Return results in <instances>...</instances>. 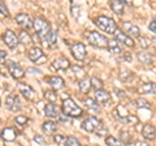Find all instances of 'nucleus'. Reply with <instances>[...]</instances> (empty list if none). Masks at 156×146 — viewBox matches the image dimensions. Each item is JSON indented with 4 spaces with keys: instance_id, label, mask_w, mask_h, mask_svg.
<instances>
[{
    "instance_id": "obj_3",
    "label": "nucleus",
    "mask_w": 156,
    "mask_h": 146,
    "mask_svg": "<svg viewBox=\"0 0 156 146\" xmlns=\"http://www.w3.org/2000/svg\"><path fill=\"white\" fill-rule=\"evenodd\" d=\"M86 38L89 41L90 45L95 46V47H99V48H108V39L107 37H104L103 34L98 33V31H87L86 34Z\"/></svg>"
},
{
    "instance_id": "obj_21",
    "label": "nucleus",
    "mask_w": 156,
    "mask_h": 146,
    "mask_svg": "<svg viewBox=\"0 0 156 146\" xmlns=\"http://www.w3.org/2000/svg\"><path fill=\"white\" fill-rule=\"evenodd\" d=\"M138 91L142 94H156V84L155 82H146V84L140 85Z\"/></svg>"
},
{
    "instance_id": "obj_36",
    "label": "nucleus",
    "mask_w": 156,
    "mask_h": 146,
    "mask_svg": "<svg viewBox=\"0 0 156 146\" xmlns=\"http://www.w3.org/2000/svg\"><path fill=\"white\" fill-rule=\"evenodd\" d=\"M44 97L47 100H50V103H53V102L57 100V95L55 94V91H52V90H47L44 93Z\"/></svg>"
},
{
    "instance_id": "obj_51",
    "label": "nucleus",
    "mask_w": 156,
    "mask_h": 146,
    "mask_svg": "<svg viewBox=\"0 0 156 146\" xmlns=\"http://www.w3.org/2000/svg\"><path fill=\"white\" fill-rule=\"evenodd\" d=\"M124 5H130V2H128V0H122Z\"/></svg>"
},
{
    "instance_id": "obj_11",
    "label": "nucleus",
    "mask_w": 156,
    "mask_h": 146,
    "mask_svg": "<svg viewBox=\"0 0 156 146\" xmlns=\"http://www.w3.org/2000/svg\"><path fill=\"white\" fill-rule=\"evenodd\" d=\"M5 106H7V108L11 111H18L21 108V102H20L17 95L11 94L5 98Z\"/></svg>"
},
{
    "instance_id": "obj_8",
    "label": "nucleus",
    "mask_w": 156,
    "mask_h": 146,
    "mask_svg": "<svg viewBox=\"0 0 156 146\" xmlns=\"http://www.w3.org/2000/svg\"><path fill=\"white\" fill-rule=\"evenodd\" d=\"M16 22L18 26L23 27V30H27L30 27H34V22L31 21V18L26 13H18L16 16Z\"/></svg>"
},
{
    "instance_id": "obj_39",
    "label": "nucleus",
    "mask_w": 156,
    "mask_h": 146,
    "mask_svg": "<svg viewBox=\"0 0 156 146\" xmlns=\"http://www.w3.org/2000/svg\"><path fill=\"white\" fill-rule=\"evenodd\" d=\"M139 45H140L142 48H148L150 45H151V41L148 39L147 37H140L139 38Z\"/></svg>"
},
{
    "instance_id": "obj_44",
    "label": "nucleus",
    "mask_w": 156,
    "mask_h": 146,
    "mask_svg": "<svg viewBox=\"0 0 156 146\" xmlns=\"http://www.w3.org/2000/svg\"><path fill=\"white\" fill-rule=\"evenodd\" d=\"M34 142H37L39 145H43V144H44V138H43L42 136L37 134V136H34Z\"/></svg>"
},
{
    "instance_id": "obj_31",
    "label": "nucleus",
    "mask_w": 156,
    "mask_h": 146,
    "mask_svg": "<svg viewBox=\"0 0 156 146\" xmlns=\"http://www.w3.org/2000/svg\"><path fill=\"white\" fill-rule=\"evenodd\" d=\"M72 71H73V73H74V76L77 77V78H86V73H85V71H83V68L82 67H80V65H73L72 67Z\"/></svg>"
},
{
    "instance_id": "obj_18",
    "label": "nucleus",
    "mask_w": 156,
    "mask_h": 146,
    "mask_svg": "<svg viewBox=\"0 0 156 146\" xmlns=\"http://www.w3.org/2000/svg\"><path fill=\"white\" fill-rule=\"evenodd\" d=\"M27 57L31 61L35 63V61L41 60V59H44V53H43V51L39 47H33L31 50L27 52Z\"/></svg>"
},
{
    "instance_id": "obj_42",
    "label": "nucleus",
    "mask_w": 156,
    "mask_h": 146,
    "mask_svg": "<svg viewBox=\"0 0 156 146\" xmlns=\"http://www.w3.org/2000/svg\"><path fill=\"white\" fill-rule=\"evenodd\" d=\"M121 73H126V75H121V76H120L121 80H124V81H126V80L129 78V77H131V75H133V73H131L130 71L125 69V68H122V69H121Z\"/></svg>"
},
{
    "instance_id": "obj_48",
    "label": "nucleus",
    "mask_w": 156,
    "mask_h": 146,
    "mask_svg": "<svg viewBox=\"0 0 156 146\" xmlns=\"http://www.w3.org/2000/svg\"><path fill=\"white\" fill-rule=\"evenodd\" d=\"M115 93L117 94V97H119V98H122V97L125 95V93L122 90H119V89H115Z\"/></svg>"
},
{
    "instance_id": "obj_33",
    "label": "nucleus",
    "mask_w": 156,
    "mask_h": 146,
    "mask_svg": "<svg viewBox=\"0 0 156 146\" xmlns=\"http://www.w3.org/2000/svg\"><path fill=\"white\" fill-rule=\"evenodd\" d=\"M105 144L107 146H122L120 140H117L113 136H107L105 137Z\"/></svg>"
},
{
    "instance_id": "obj_19",
    "label": "nucleus",
    "mask_w": 156,
    "mask_h": 146,
    "mask_svg": "<svg viewBox=\"0 0 156 146\" xmlns=\"http://www.w3.org/2000/svg\"><path fill=\"white\" fill-rule=\"evenodd\" d=\"M69 67H70V63L64 56H60L58 59H56L53 61V68L57 71H66Z\"/></svg>"
},
{
    "instance_id": "obj_4",
    "label": "nucleus",
    "mask_w": 156,
    "mask_h": 146,
    "mask_svg": "<svg viewBox=\"0 0 156 146\" xmlns=\"http://www.w3.org/2000/svg\"><path fill=\"white\" fill-rule=\"evenodd\" d=\"M34 29H35V31L39 37H41V39L43 41L44 38L48 35V34L51 33V26H50V22L46 21L44 18L42 17H37L35 20H34Z\"/></svg>"
},
{
    "instance_id": "obj_6",
    "label": "nucleus",
    "mask_w": 156,
    "mask_h": 146,
    "mask_svg": "<svg viewBox=\"0 0 156 146\" xmlns=\"http://www.w3.org/2000/svg\"><path fill=\"white\" fill-rule=\"evenodd\" d=\"M70 52H72V55L74 56V59L78 61H82L86 59V47L83 43H81V42L73 43L70 46Z\"/></svg>"
},
{
    "instance_id": "obj_35",
    "label": "nucleus",
    "mask_w": 156,
    "mask_h": 146,
    "mask_svg": "<svg viewBox=\"0 0 156 146\" xmlns=\"http://www.w3.org/2000/svg\"><path fill=\"white\" fill-rule=\"evenodd\" d=\"M91 86L92 87H94V89L98 91V90H100L101 89V86H103V82H101V80H99V78H98V77H91Z\"/></svg>"
},
{
    "instance_id": "obj_12",
    "label": "nucleus",
    "mask_w": 156,
    "mask_h": 146,
    "mask_svg": "<svg viewBox=\"0 0 156 146\" xmlns=\"http://www.w3.org/2000/svg\"><path fill=\"white\" fill-rule=\"evenodd\" d=\"M115 39H117L120 43H124L128 47H133L134 46V41L131 39V37H129L126 33H122L121 30H117L115 33Z\"/></svg>"
},
{
    "instance_id": "obj_28",
    "label": "nucleus",
    "mask_w": 156,
    "mask_h": 146,
    "mask_svg": "<svg viewBox=\"0 0 156 146\" xmlns=\"http://www.w3.org/2000/svg\"><path fill=\"white\" fill-rule=\"evenodd\" d=\"M117 120H120V121H122V123L125 124H130V125H134L138 123V118H136L135 115H126V116H116Z\"/></svg>"
},
{
    "instance_id": "obj_29",
    "label": "nucleus",
    "mask_w": 156,
    "mask_h": 146,
    "mask_svg": "<svg viewBox=\"0 0 156 146\" xmlns=\"http://www.w3.org/2000/svg\"><path fill=\"white\" fill-rule=\"evenodd\" d=\"M108 50L112 53H121V46H120V42L117 39H109L108 42Z\"/></svg>"
},
{
    "instance_id": "obj_46",
    "label": "nucleus",
    "mask_w": 156,
    "mask_h": 146,
    "mask_svg": "<svg viewBox=\"0 0 156 146\" xmlns=\"http://www.w3.org/2000/svg\"><path fill=\"white\" fill-rule=\"evenodd\" d=\"M5 59H7V52L4 51V50H2V51H0V63H2V64H4Z\"/></svg>"
},
{
    "instance_id": "obj_45",
    "label": "nucleus",
    "mask_w": 156,
    "mask_h": 146,
    "mask_svg": "<svg viewBox=\"0 0 156 146\" xmlns=\"http://www.w3.org/2000/svg\"><path fill=\"white\" fill-rule=\"evenodd\" d=\"M148 29L151 30V33H155V34H156V20L151 21V24L148 25Z\"/></svg>"
},
{
    "instance_id": "obj_41",
    "label": "nucleus",
    "mask_w": 156,
    "mask_h": 146,
    "mask_svg": "<svg viewBox=\"0 0 156 146\" xmlns=\"http://www.w3.org/2000/svg\"><path fill=\"white\" fill-rule=\"evenodd\" d=\"M96 136H98V137H103V136H105L107 134V128H105V126L103 125V124H101L100 126H99V128H98V130H96Z\"/></svg>"
},
{
    "instance_id": "obj_26",
    "label": "nucleus",
    "mask_w": 156,
    "mask_h": 146,
    "mask_svg": "<svg viewBox=\"0 0 156 146\" xmlns=\"http://www.w3.org/2000/svg\"><path fill=\"white\" fill-rule=\"evenodd\" d=\"M111 9L116 14L121 16V14L124 13V3H122V0H113V2H111Z\"/></svg>"
},
{
    "instance_id": "obj_1",
    "label": "nucleus",
    "mask_w": 156,
    "mask_h": 146,
    "mask_svg": "<svg viewBox=\"0 0 156 146\" xmlns=\"http://www.w3.org/2000/svg\"><path fill=\"white\" fill-rule=\"evenodd\" d=\"M62 112L70 118H80L82 115V108L72 98H65L62 100Z\"/></svg>"
},
{
    "instance_id": "obj_14",
    "label": "nucleus",
    "mask_w": 156,
    "mask_h": 146,
    "mask_svg": "<svg viewBox=\"0 0 156 146\" xmlns=\"http://www.w3.org/2000/svg\"><path fill=\"white\" fill-rule=\"evenodd\" d=\"M95 100L99 104H107L108 102H111V95L108 91H105L103 89L95 91Z\"/></svg>"
},
{
    "instance_id": "obj_38",
    "label": "nucleus",
    "mask_w": 156,
    "mask_h": 146,
    "mask_svg": "<svg viewBox=\"0 0 156 146\" xmlns=\"http://www.w3.org/2000/svg\"><path fill=\"white\" fill-rule=\"evenodd\" d=\"M66 146H81L80 141H78L76 137H73V136H69V137L66 138Z\"/></svg>"
},
{
    "instance_id": "obj_7",
    "label": "nucleus",
    "mask_w": 156,
    "mask_h": 146,
    "mask_svg": "<svg viewBox=\"0 0 156 146\" xmlns=\"http://www.w3.org/2000/svg\"><path fill=\"white\" fill-rule=\"evenodd\" d=\"M3 41H4V43H5L9 48H11V50L17 48L18 43H20L18 37L12 30H5V33H4V35H3Z\"/></svg>"
},
{
    "instance_id": "obj_24",
    "label": "nucleus",
    "mask_w": 156,
    "mask_h": 146,
    "mask_svg": "<svg viewBox=\"0 0 156 146\" xmlns=\"http://www.w3.org/2000/svg\"><path fill=\"white\" fill-rule=\"evenodd\" d=\"M136 59H138L142 64L144 65H150L152 64V57H151V55L148 52H144V51H139L138 53H136Z\"/></svg>"
},
{
    "instance_id": "obj_30",
    "label": "nucleus",
    "mask_w": 156,
    "mask_h": 146,
    "mask_svg": "<svg viewBox=\"0 0 156 146\" xmlns=\"http://www.w3.org/2000/svg\"><path fill=\"white\" fill-rule=\"evenodd\" d=\"M78 87H80V90H81V93H89L90 89H91V80L90 78H83V80H81L80 81V84H78Z\"/></svg>"
},
{
    "instance_id": "obj_22",
    "label": "nucleus",
    "mask_w": 156,
    "mask_h": 146,
    "mask_svg": "<svg viewBox=\"0 0 156 146\" xmlns=\"http://www.w3.org/2000/svg\"><path fill=\"white\" fill-rule=\"evenodd\" d=\"M42 129H43V132H44L46 134H53L56 132V129H57V124L55 123V121H52V120H48V121H44V123H43Z\"/></svg>"
},
{
    "instance_id": "obj_10",
    "label": "nucleus",
    "mask_w": 156,
    "mask_h": 146,
    "mask_svg": "<svg viewBox=\"0 0 156 146\" xmlns=\"http://www.w3.org/2000/svg\"><path fill=\"white\" fill-rule=\"evenodd\" d=\"M122 27H124V30L126 31V34H128L129 37L131 38H140V30H139V27L134 25V24H131L129 21H125L122 24Z\"/></svg>"
},
{
    "instance_id": "obj_9",
    "label": "nucleus",
    "mask_w": 156,
    "mask_h": 146,
    "mask_svg": "<svg viewBox=\"0 0 156 146\" xmlns=\"http://www.w3.org/2000/svg\"><path fill=\"white\" fill-rule=\"evenodd\" d=\"M8 71L12 75L13 78H16V80H21L22 77L25 76V71L20 67V64H17V63H14V61L8 63Z\"/></svg>"
},
{
    "instance_id": "obj_25",
    "label": "nucleus",
    "mask_w": 156,
    "mask_h": 146,
    "mask_svg": "<svg viewBox=\"0 0 156 146\" xmlns=\"http://www.w3.org/2000/svg\"><path fill=\"white\" fill-rule=\"evenodd\" d=\"M85 104H86V107L90 111H94V112H99V111H100L99 103H98L95 99L90 98V97H86V98H85Z\"/></svg>"
},
{
    "instance_id": "obj_23",
    "label": "nucleus",
    "mask_w": 156,
    "mask_h": 146,
    "mask_svg": "<svg viewBox=\"0 0 156 146\" xmlns=\"http://www.w3.org/2000/svg\"><path fill=\"white\" fill-rule=\"evenodd\" d=\"M18 39H20V43H22L23 46H29V45H31L33 43V37L27 33V30H21L20 31Z\"/></svg>"
},
{
    "instance_id": "obj_2",
    "label": "nucleus",
    "mask_w": 156,
    "mask_h": 146,
    "mask_svg": "<svg viewBox=\"0 0 156 146\" xmlns=\"http://www.w3.org/2000/svg\"><path fill=\"white\" fill-rule=\"evenodd\" d=\"M95 24H96V26L99 27L100 30H103V31L108 33V34H115L117 30H119L116 22L112 20V18L107 17V16H99L95 20Z\"/></svg>"
},
{
    "instance_id": "obj_16",
    "label": "nucleus",
    "mask_w": 156,
    "mask_h": 146,
    "mask_svg": "<svg viewBox=\"0 0 156 146\" xmlns=\"http://www.w3.org/2000/svg\"><path fill=\"white\" fill-rule=\"evenodd\" d=\"M2 137H3V140H5L7 142H12V141L16 140L17 132H16V129L14 128H12V126H7V128L3 129Z\"/></svg>"
},
{
    "instance_id": "obj_32",
    "label": "nucleus",
    "mask_w": 156,
    "mask_h": 146,
    "mask_svg": "<svg viewBox=\"0 0 156 146\" xmlns=\"http://www.w3.org/2000/svg\"><path fill=\"white\" fill-rule=\"evenodd\" d=\"M120 141L125 145H129L131 144V134L130 132H128V130H121L120 132Z\"/></svg>"
},
{
    "instance_id": "obj_47",
    "label": "nucleus",
    "mask_w": 156,
    "mask_h": 146,
    "mask_svg": "<svg viewBox=\"0 0 156 146\" xmlns=\"http://www.w3.org/2000/svg\"><path fill=\"white\" fill-rule=\"evenodd\" d=\"M26 72H27V73H37V75H41V73H42L39 69H35V68H27Z\"/></svg>"
},
{
    "instance_id": "obj_13",
    "label": "nucleus",
    "mask_w": 156,
    "mask_h": 146,
    "mask_svg": "<svg viewBox=\"0 0 156 146\" xmlns=\"http://www.w3.org/2000/svg\"><path fill=\"white\" fill-rule=\"evenodd\" d=\"M48 84H50L52 86L53 90H61L65 87V81L61 78L60 76H51L47 78Z\"/></svg>"
},
{
    "instance_id": "obj_5",
    "label": "nucleus",
    "mask_w": 156,
    "mask_h": 146,
    "mask_svg": "<svg viewBox=\"0 0 156 146\" xmlns=\"http://www.w3.org/2000/svg\"><path fill=\"white\" fill-rule=\"evenodd\" d=\"M101 125V121L96 116H89L87 119L82 121V129L89 133H94L98 130V128Z\"/></svg>"
},
{
    "instance_id": "obj_17",
    "label": "nucleus",
    "mask_w": 156,
    "mask_h": 146,
    "mask_svg": "<svg viewBox=\"0 0 156 146\" xmlns=\"http://www.w3.org/2000/svg\"><path fill=\"white\" fill-rule=\"evenodd\" d=\"M44 112L47 118L55 119V118H60V114H58V108L55 103H47L44 107Z\"/></svg>"
},
{
    "instance_id": "obj_40",
    "label": "nucleus",
    "mask_w": 156,
    "mask_h": 146,
    "mask_svg": "<svg viewBox=\"0 0 156 146\" xmlns=\"http://www.w3.org/2000/svg\"><path fill=\"white\" fill-rule=\"evenodd\" d=\"M0 11H2V17H9V12H8V8L5 7V4H4V2H0Z\"/></svg>"
},
{
    "instance_id": "obj_20",
    "label": "nucleus",
    "mask_w": 156,
    "mask_h": 146,
    "mask_svg": "<svg viewBox=\"0 0 156 146\" xmlns=\"http://www.w3.org/2000/svg\"><path fill=\"white\" fill-rule=\"evenodd\" d=\"M18 90H20V93L25 97L26 99H33L34 90H33L31 86H29L26 84H22V82H21V84H18Z\"/></svg>"
},
{
    "instance_id": "obj_43",
    "label": "nucleus",
    "mask_w": 156,
    "mask_h": 146,
    "mask_svg": "<svg viewBox=\"0 0 156 146\" xmlns=\"http://www.w3.org/2000/svg\"><path fill=\"white\" fill-rule=\"evenodd\" d=\"M55 142H56V144H62V142H66V138H65L62 134H56V136H55Z\"/></svg>"
},
{
    "instance_id": "obj_15",
    "label": "nucleus",
    "mask_w": 156,
    "mask_h": 146,
    "mask_svg": "<svg viewBox=\"0 0 156 146\" xmlns=\"http://www.w3.org/2000/svg\"><path fill=\"white\" fill-rule=\"evenodd\" d=\"M142 136L146 140H155L156 138V128L152 124H146L142 128Z\"/></svg>"
},
{
    "instance_id": "obj_49",
    "label": "nucleus",
    "mask_w": 156,
    "mask_h": 146,
    "mask_svg": "<svg viewBox=\"0 0 156 146\" xmlns=\"http://www.w3.org/2000/svg\"><path fill=\"white\" fill-rule=\"evenodd\" d=\"M124 57L126 61H131V53L130 52H124Z\"/></svg>"
},
{
    "instance_id": "obj_34",
    "label": "nucleus",
    "mask_w": 156,
    "mask_h": 146,
    "mask_svg": "<svg viewBox=\"0 0 156 146\" xmlns=\"http://www.w3.org/2000/svg\"><path fill=\"white\" fill-rule=\"evenodd\" d=\"M135 104H136V107H138V108L151 110V104H150L146 99H143V98H138V99H136V100H135Z\"/></svg>"
},
{
    "instance_id": "obj_27",
    "label": "nucleus",
    "mask_w": 156,
    "mask_h": 146,
    "mask_svg": "<svg viewBox=\"0 0 156 146\" xmlns=\"http://www.w3.org/2000/svg\"><path fill=\"white\" fill-rule=\"evenodd\" d=\"M43 42H44L46 45H48L50 47H55L56 43H57V33L55 30H51V33L43 39Z\"/></svg>"
},
{
    "instance_id": "obj_37",
    "label": "nucleus",
    "mask_w": 156,
    "mask_h": 146,
    "mask_svg": "<svg viewBox=\"0 0 156 146\" xmlns=\"http://www.w3.org/2000/svg\"><path fill=\"white\" fill-rule=\"evenodd\" d=\"M14 121H16V124H18L20 126H22V125H25L29 121V118H27V116H25V115H20V116H16Z\"/></svg>"
},
{
    "instance_id": "obj_52",
    "label": "nucleus",
    "mask_w": 156,
    "mask_h": 146,
    "mask_svg": "<svg viewBox=\"0 0 156 146\" xmlns=\"http://www.w3.org/2000/svg\"><path fill=\"white\" fill-rule=\"evenodd\" d=\"M86 146H87V145H86Z\"/></svg>"
},
{
    "instance_id": "obj_50",
    "label": "nucleus",
    "mask_w": 156,
    "mask_h": 146,
    "mask_svg": "<svg viewBox=\"0 0 156 146\" xmlns=\"http://www.w3.org/2000/svg\"><path fill=\"white\" fill-rule=\"evenodd\" d=\"M136 146H148V144L147 142H138Z\"/></svg>"
}]
</instances>
